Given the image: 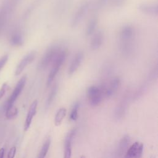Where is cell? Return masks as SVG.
Returning a JSON list of instances; mask_svg holds the SVG:
<instances>
[{
  "label": "cell",
  "instance_id": "obj_15",
  "mask_svg": "<svg viewBox=\"0 0 158 158\" xmlns=\"http://www.w3.org/2000/svg\"><path fill=\"white\" fill-rule=\"evenodd\" d=\"M127 107V98L123 99L122 101L118 104L115 111V117L116 119H120L122 118L124 114H125L126 110Z\"/></svg>",
  "mask_w": 158,
  "mask_h": 158
},
{
  "label": "cell",
  "instance_id": "obj_26",
  "mask_svg": "<svg viewBox=\"0 0 158 158\" xmlns=\"http://www.w3.org/2000/svg\"><path fill=\"white\" fill-rule=\"evenodd\" d=\"M15 152H16V148L15 146H13L10 148V149L9 150V152H8V155L7 157H14L15 156Z\"/></svg>",
  "mask_w": 158,
  "mask_h": 158
},
{
  "label": "cell",
  "instance_id": "obj_11",
  "mask_svg": "<svg viewBox=\"0 0 158 158\" xmlns=\"http://www.w3.org/2000/svg\"><path fill=\"white\" fill-rule=\"evenodd\" d=\"M130 143V138L128 135H125L120 141L116 149V156L117 157L124 156Z\"/></svg>",
  "mask_w": 158,
  "mask_h": 158
},
{
  "label": "cell",
  "instance_id": "obj_27",
  "mask_svg": "<svg viewBox=\"0 0 158 158\" xmlns=\"http://www.w3.org/2000/svg\"><path fill=\"white\" fill-rule=\"evenodd\" d=\"M4 148H1L0 149V158H2L4 157Z\"/></svg>",
  "mask_w": 158,
  "mask_h": 158
},
{
  "label": "cell",
  "instance_id": "obj_8",
  "mask_svg": "<svg viewBox=\"0 0 158 158\" xmlns=\"http://www.w3.org/2000/svg\"><path fill=\"white\" fill-rule=\"evenodd\" d=\"M35 56H36V51H32L29 53H28L21 60V61L19 62V64L17 66L15 71V75H20L25 69V68L34 60Z\"/></svg>",
  "mask_w": 158,
  "mask_h": 158
},
{
  "label": "cell",
  "instance_id": "obj_4",
  "mask_svg": "<svg viewBox=\"0 0 158 158\" xmlns=\"http://www.w3.org/2000/svg\"><path fill=\"white\" fill-rule=\"evenodd\" d=\"M105 86L100 87L97 86H91L86 90V96L91 106H98L102 101L104 96Z\"/></svg>",
  "mask_w": 158,
  "mask_h": 158
},
{
  "label": "cell",
  "instance_id": "obj_20",
  "mask_svg": "<svg viewBox=\"0 0 158 158\" xmlns=\"http://www.w3.org/2000/svg\"><path fill=\"white\" fill-rule=\"evenodd\" d=\"M98 24V19L96 18L92 19L88 23L86 29V35L89 36L93 33Z\"/></svg>",
  "mask_w": 158,
  "mask_h": 158
},
{
  "label": "cell",
  "instance_id": "obj_18",
  "mask_svg": "<svg viewBox=\"0 0 158 158\" xmlns=\"http://www.w3.org/2000/svg\"><path fill=\"white\" fill-rule=\"evenodd\" d=\"M57 90H58V86H57V85L56 84L52 86V88L48 95V97L47 98V101H46V108H48L50 106V105L51 104V103L53 102V101L57 94Z\"/></svg>",
  "mask_w": 158,
  "mask_h": 158
},
{
  "label": "cell",
  "instance_id": "obj_19",
  "mask_svg": "<svg viewBox=\"0 0 158 158\" xmlns=\"http://www.w3.org/2000/svg\"><path fill=\"white\" fill-rule=\"evenodd\" d=\"M139 9L143 12L149 14H157V6H154L153 5L142 4L139 6Z\"/></svg>",
  "mask_w": 158,
  "mask_h": 158
},
{
  "label": "cell",
  "instance_id": "obj_9",
  "mask_svg": "<svg viewBox=\"0 0 158 158\" xmlns=\"http://www.w3.org/2000/svg\"><path fill=\"white\" fill-rule=\"evenodd\" d=\"M120 84V78L118 77H114L107 86H105L104 96L106 98L112 97L118 90Z\"/></svg>",
  "mask_w": 158,
  "mask_h": 158
},
{
  "label": "cell",
  "instance_id": "obj_12",
  "mask_svg": "<svg viewBox=\"0 0 158 158\" xmlns=\"http://www.w3.org/2000/svg\"><path fill=\"white\" fill-rule=\"evenodd\" d=\"M37 106H38V101H37V100H35L31 103L30 107H29V109H28L27 117H26V119H25V124H24L25 131H27L30 128V125L32 122V120H33V118L36 113Z\"/></svg>",
  "mask_w": 158,
  "mask_h": 158
},
{
  "label": "cell",
  "instance_id": "obj_17",
  "mask_svg": "<svg viewBox=\"0 0 158 158\" xmlns=\"http://www.w3.org/2000/svg\"><path fill=\"white\" fill-rule=\"evenodd\" d=\"M51 140L50 138H48L46 139V141L43 143V146H41L40 152L38 153V157L44 158V157L46 156V154L49 151V147L51 145Z\"/></svg>",
  "mask_w": 158,
  "mask_h": 158
},
{
  "label": "cell",
  "instance_id": "obj_14",
  "mask_svg": "<svg viewBox=\"0 0 158 158\" xmlns=\"http://www.w3.org/2000/svg\"><path fill=\"white\" fill-rule=\"evenodd\" d=\"M103 40H104L103 33L101 31H98L94 34V35L93 36L91 40V44H90L91 48L93 50L98 49L101 46L103 43Z\"/></svg>",
  "mask_w": 158,
  "mask_h": 158
},
{
  "label": "cell",
  "instance_id": "obj_23",
  "mask_svg": "<svg viewBox=\"0 0 158 158\" xmlns=\"http://www.w3.org/2000/svg\"><path fill=\"white\" fill-rule=\"evenodd\" d=\"M6 118L8 119H11L14 118L18 114V109L14 105L8 108L7 109H6Z\"/></svg>",
  "mask_w": 158,
  "mask_h": 158
},
{
  "label": "cell",
  "instance_id": "obj_1",
  "mask_svg": "<svg viewBox=\"0 0 158 158\" xmlns=\"http://www.w3.org/2000/svg\"><path fill=\"white\" fill-rule=\"evenodd\" d=\"M135 31L130 25L124 26L120 33V50L124 55H130L133 49Z\"/></svg>",
  "mask_w": 158,
  "mask_h": 158
},
{
  "label": "cell",
  "instance_id": "obj_2",
  "mask_svg": "<svg viewBox=\"0 0 158 158\" xmlns=\"http://www.w3.org/2000/svg\"><path fill=\"white\" fill-rule=\"evenodd\" d=\"M60 51L61 48L57 44H53L49 47L39 62L38 69L42 70L46 69L54 61Z\"/></svg>",
  "mask_w": 158,
  "mask_h": 158
},
{
  "label": "cell",
  "instance_id": "obj_24",
  "mask_svg": "<svg viewBox=\"0 0 158 158\" xmlns=\"http://www.w3.org/2000/svg\"><path fill=\"white\" fill-rule=\"evenodd\" d=\"M7 89H8V85L6 83H4L0 89V100L4 96Z\"/></svg>",
  "mask_w": 158,
  "mask_h": 158
},
{
  "label": "cell",
  "instance_id": "obj_16",
  "mask_svg": "<svg viewBox=\"0 0 158 158\" xmlns=\"http://www.w3.org/2000/svg\"><path fill=\"white\" fill-rule=\"evenodd\" d=\"M66 113L67 110L65 107H61L57 110L54 118V123L56 126H59L62 123Z\"/></svg>",
  "mask_w": 158,
  "mask_h": 158
},
{
  "label": "cell",
  "instance_id": "obj_13",
  "mask_svg": "<svg viewBox=\"0 0 158 158\" xmlns=\"http://www.w3.org/2000/svg\"><path fill=\"white\" fill-rule=\"evenodd\" d=\"M88 7V4L87 3L83 4L80 9L78 10L77 13L75 14V16L73 17L72 21V26L73 27H76L81 20L83 16L85 15L86 12L87 11V9Z\"/></svg>",
  "mask_w": 158,
  "mask_h": 158
},
{
  "label": "cell",
  "instance_id": "obj_6",
  "mask_svg": "<svg viewBox=\"0 0 158 158\" xmlns=\"http://www.w3.org/2000/svg\"><path fill=\"white\" fill-rule=\"evenodd\" d=\"M143 144L139 141L133 143L127 149L124 157L130 158L141 157L143 152Z\"/></svg>",
  "mask_w": 158,
  "mask_h": 158
},
{
  "label": "cell",
  "instance_id": "obj_7",
  "mask_svg": "<svg viewBox=\"0 0 158 158\" xmlns=\"http://www.w3.org/2000/svg\"><path fill=\"white\" fill-rule=\"evenodd\" d=\"M77 128H73L67 134L64 141V155L65 158H69L72 156V144L73 139L77 133Z\"/></svg>",
  "mask_w": 158,
  "mask_h": 158
},
{
  "label": "cell",
  "instance_id": "obj_21",
  "mask_svg": "<svg viewBox=\"0 0 158 158\" xmlns=\"http://www.w3.org/2000/svg\"><path fill=\"white\" fill-rule=\"evenodd\" d=\"M80 107V103L78 102H76L71 110L70 116H69V119L71 121H75L78 118V109Z\"/></svg>",
  "mask_w": 158,
  "mask_h": 158
},
{
  "label": "cell",
  "instance_id": "obj_5",
  "mask_svg": "<svg viewBox=\"0 0 158 158\" xmlns=\"http://www.w3.org/2000/svg\"><path fill=\"white\" fill-rule=\"evenodd\" d=\"M26 81H27V76H23L18 81L12 94L10 95V96L9 97V98L7 102V104L6 105V110L14 105V102L16 101V99H17L19 96L20 94L22 91L23 90V89L25 85Z\"/></svg>",
  "mask_w": 158,
  "mask_h": 158
},
{
  "label": "cell",
  "instance_id": "obj_22",
  "mask_svg": "<svg viewBox=\"0 0 158 158\" xmlns=\"http://www.w3.org/2000/svg\"><path fill=\"white\" fill-rule=\"evenodd\" d=\"M11 43L14 46H20L23 44V38L20 34L15 33L12 35L11 40Z\"/></svg>",
  "mask_w": 158,
  "mask_h": 158
},
{
  "label": "cell",
  "instance_id": "obj_3",
  "mask_svg": "<svg viewBox=\"0 0 158 158\" xmlns=\"http://www.w3.org/2000/svg\"><path fill=\"white\" fill-rule=\"evenodd\" d=\"M67 56V51L66 49L61 50L59 53L57 54L54 61L52 62V68L49 73V75L47 78L46 85L47 86H49V85L53 81L54 78L61 68L63 63L64 62L66 57Z\"/></svg>",
  "mask_w": 158,
  "mask_h": 158
},
{
  "label": "cell",
  "instance_id": "obj_25",
  "mask_svg": "<svg viewBox=\"0 0 158 158\" xmlns=\"http://www.w3.org/2000/svg\"><path fill=\"white\" fill-rule=\"evenodd\" d=\"M7 60H8V56L7 55H5L4 56H3L2 58L0 59V70L4 66V65L7 62Z\"/></svg>",
  "mask_w": 158,
  "mask_h": 158
},
{
  "label": "cell",
  "instance_id": "obj_10",
  "mask_svg": "<svg viewBox=\"0 0 158 158\" xmlns=\"http://www.w3.org/2000/svg\"><path fill=\"white\" fill-rule=\"evenodd\" d=\"M83 52L82 51L78 52L73 59L68 69V74L69 75H73L78 69L83 59Z\"/></svg>",
  "mask_w": 158,
  "mask_h": 158
}]
</instances>
